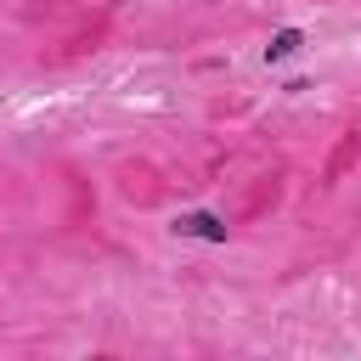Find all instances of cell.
Instances as JSON below:
<instances>
[{"label":"cell","mask_w":361,"mask_h":361,"mask_svg":"<svg viewBox=\"0 0 361 361\" xmlns=\"http://www.w3.org/2000/svg\"><path fill=\"white\" fill-rule=\"evenodd\" d=\"M169 231H175V237H197V243H226V220L209 214V209H186V214H175Z\"/></svg>","instance_id":"cell-1"},{"label":"cell","mask_w":361,"mask_h":361,"mask_svg":"<svg viewBox=\"0 0 361 361\" xmlns=\"http://www.w3.org/2000/svg\"><path fill=\"white\" fill-rule=\"evenodd\" d=\"M299 45H305V28H276L271 45H265V62H282V56H293Z\"/></svg>","instance_id":"cell-2"}]
</instances>
